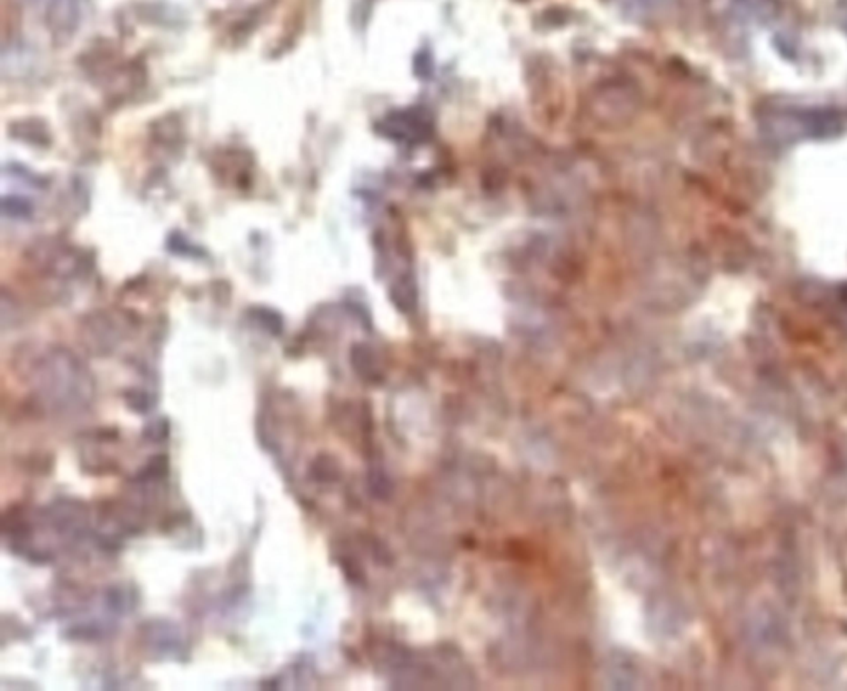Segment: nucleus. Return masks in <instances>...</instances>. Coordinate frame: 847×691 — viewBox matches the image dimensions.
Segmentation results:
<instances>
[{
	"mask_svg": "<svg viewBox=\"0 0 847 691\" xmlns=\"http://www.w3.org/2000/svg\"><path fill=\"white\" fill-rule=\"evenodd\" d=\"M255 311L259 313V314H257V318L262 321L263 326H265L267 330L270 331L272 334H275V336H278V334L282 332L283 323H282V318H280L278 314H275V313H273V311H270V310H255Z\"/></svg>",
	"mask_w": 847,
	"mask_h": 691,
	"instance_id": "5",
	"label": "nucleus"
},
{
	"mask_svg": "<svg viewBox=\"0 0 847 691\" xmlns=\"http://www.w3.org/2000/svg\"><path fill=\"white\" fill-rule=\"evenodd\" d=\"M35 376L41 401L55 411H81L95 396L90 372L70 351L55 350L43 356L37 364Z\"/></svg>",
	"mask_w": 847,
	"mask_h": 691,
	"instance_id": "1",
	"label": "nucleus"
},
{
	"mask_svg": "<svg viewBox=\"0 0 847 691\" xmlns=\"http://www.w3.org/2000/svg\"><path fill=\"white\" fill-rule=\"evenodd\" d=\"M166 473H168V459L166 457H156L148 463V467L142 471L141 477L144 480H156V478H162Z\"/></svg>",
	"mask_w": 847,
	"mask_h": 691,
	"instance_id": "4",
	"label": "nucleus"
},
{
	"mask_svg": "<svg viewBox=\"0 0 847 691\" xmlns=\"http://www.w3.org/2000/svg\"><path fill=\"white\" fill-rule=\"evenodd\" d=\"M2 207L4 214L14 219H31L33 211L31 202L25 201L23 197H4Z\"/></svg>",
	"mask_w": 847,
	"mask_h": 691,
	"instance_id": "3",
	"label": "nucleus"
},
{
	"mask_svg": "<svg viewBox=\"0 0 847 691\" xmlns=\"http://www.w3.org/2000/svg\"><path fill=\"white\" fill-rule=\"evenodd\" d=\"M32 260L41 270L53 277L67 278L78 271V257L67 245L57 241H41L31 250Z\"/></svg>",
	"mask_w": 847,
	"mask_h": 691,
	"instance_id": "2",
	"label": "nucleus"
}]
</instances>
